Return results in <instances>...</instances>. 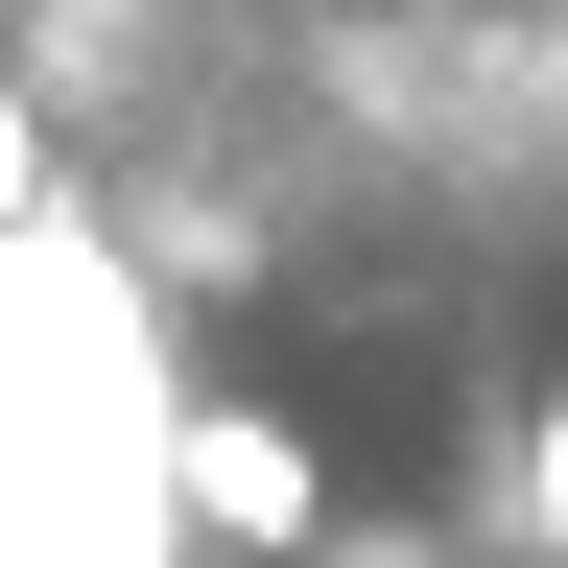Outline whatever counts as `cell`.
Returning a JSON list of instances; mask_svg holds the SVG:
<instances>
[{"instance_id": "2", "label": "cell", "mask_w": 568, "mask_h": 568, "mask_svg": "<svg viewBox=\"0 0 568 568\" xmlns=\"http://www.w3.org/2000/svg\"><path fill=\"white\" fill-rule=\"evenodd\" d=\"M166 521H190V545H261V568H308L332 474H308V426H284V403H166Z\"/></svg>"}, {"instance_id": "4", "label": "cell", "mask_w": 568, "mask_h": 568, "mask_svg": "<svg viewBox=\"0 0 568 568\" xmlns=\"http://www.w3.org/2000/svg\"><path fill=\"white\" fill-rule=\"evenodd\" d=\"M308 568H450L426 521H308Z\"/></svg>"}, {"instance_id": "5", "label": "cell", "mask_w": 568, "mask_h": 568, "mask_svg": "<svg viewBox=\"0 0 568 568\" xmlns=\"http://www.w3.org/2000/svg\"><path fill=\"white\" fill-rule=\"evenodd\" d=\"M24 190H48V95L0 71V213H24Z\"/></svg>"}, {"instance_id": "3", "label": "cell", "mask_w": 568, "mask_h": 568, "mask_svg": "<svg viewBox=\"0 0 568 568\" xmlns=\"http://www.w3.org/2000/svg\"><path fill=\"white\" fill-rule=\"evenodd\" d=\"M474 521H497V545H568V403L521 426V450H497V497H474Z\"/></svg>"}, {"instance_id": "6", "label": "cell", "mask_w": 568, "mask_h": 568, "mask_svg": "<svg viewBox=\"0 0 568 568\" xmlns=\"http://www.w3.org/2000/svg\"><path fill=\"white\" fill-rule=\"evenodd\" d=\"M521 119L568 142V0H545V24H521Z\"/></svg>"}, {"instance_id": "1", "label": "cell", "mask_w": 568, "mask_h": 568, "mask_svg": "<svg viewBox=\"0 0 568 568\" xmlns=\"http://www.w3.org/2000/svg\"><path fill=\"white\" fill-rule=\"evenodd\" d=\"M166 261L95 237L71 190L0 213V450H48V474H166Z\"/></svg>"}]
</instances>
